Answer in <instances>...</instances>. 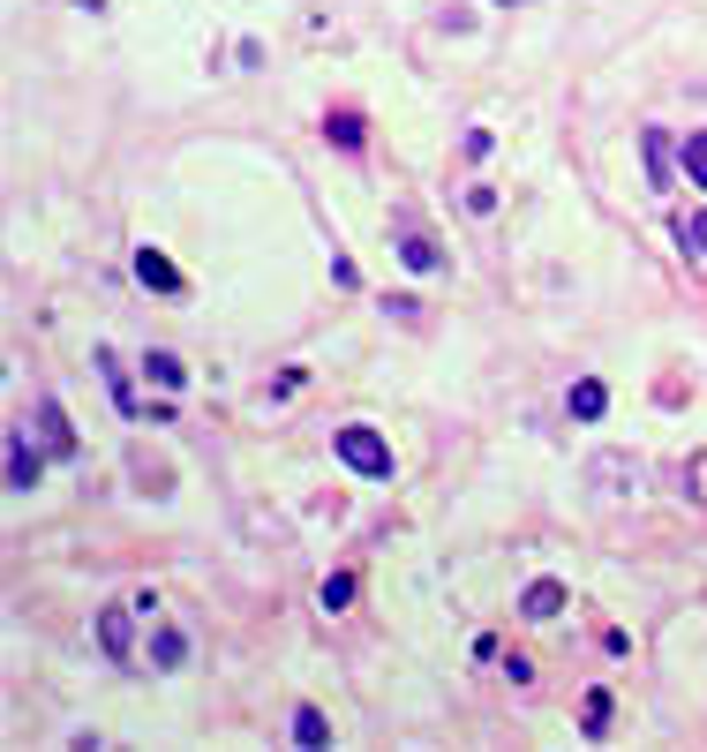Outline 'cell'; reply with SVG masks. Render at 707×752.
Masks as SVG:
<instances>
[{"label":"cell","instance_id":"1","mask_svg":"<svg viewBox=\"0 0 707 752\" xmlns=\"http://www.w3.org/2000/svg\"><path fill=\"white\" fill-rule=\"evenodd\" d=\"M332 452L354 466V474H369V482H384V474H392V444L376 437L369 421H346V429L332 437Z\"/></svg>","mask_w":707,"mask_h":752},{"label":"cell","instance_id":"2","mask_svg":"<svg viewBox=\"0 0 707 752\" xmlns=\"http://www.w3.org/2000/svg\"><path fill=\"white\" fill-rule=\"evenodd\" d=\"M39 444H45V460H76V429H68V415H61L53 391L39 399Z\"/></svg>","mask_w":707,"mask_h":752},{"label":"cell","instance_id":"3","mask_svg":"<svg viewBox=\"0 0 707 752\" xmlns=\"http://www.w3.org/2000/svg\"><path fill=\"white\" fill-rule=\"evenodd\" d=\"M39 474H45V460L31 452V437H23V429H8V490H15V497H31V490H39Z\"/></svg>","mask_w":707,"mask_h":752},{"label":"cell","instance_id":"4","mask_svg":"<svg viewBox=\"0 0 707 752\" xmlns=\"http://www.w3.org/2000/svg\"><path fill=\"white\" fill-rule=\"evenodd\" d=\"M519 617H527V625H542V617H565V587H557V580H535L527 594H519Z\"/></svg>","mask_w":707,"mask_h":752},{"label":"cell","instance_id":"5","mask_svg":"<svg viewBox=\"0 0 707 752\" xmlns=\"http://www.w3.org/2000/svg\"><path fill=\"white\" fill-rule=\"evenodd\" d=\"M98 647H106L114 663H128V647H136V625H128V610H121V602H114V610L98 617Z\"/></svg>","mask_w":707,"mask_h":752},{"label":"cell","instance_id":"6","mask_svg":"<svg viewBox=\"0 0 707 752\" xmlns=\"http://www.w3.org/2000/svg\"><path fill=\"white\" fill-rule=\"evenodd\" d=\"M98 376L114 384V407H121V415H143V407H136V384H128V369H121V354H114V346H98Z\"/></svg>","mask_w":707,"mask_h":752},{"label":"cell","instance_id":"7","mask_svg":"<svg viewBox=\"0 0 707 752\" xmlns=\"http://www.w3.org/2000/svg\"><path fill=\"white\" fill-rule=\"evenodd\" d=\"M136 279H143L151 293H181V271H173L159 249H136Z\"/></svg>","mask_w":707,"mask_h":752},{"label":"cell","instance_id":"8","mask_svg":"<svg viewBox=\"0 0 707 752\" xmlns=\"http://www.w3.org/2000/svg\"><path fill=\"white\" fill-rule=\"evenodd\" d=\"M181 663H189V632L159 625V632H151V669H181Z\"/></svg>","mask_w":707,"mask_h":752},{"label":"cell","instance_id":"9","mask_svg":"<svg viewBox=\"0 0 707 752\" xmlns=\"http://www.w3.org/2000/svg\"><path fill=\"white\" fill-rule=\"evenodd\" d=\"M610 415V391H602V376H580L572 384V421H602Z\"/></svg>","mask_w":707,"mask_h":752},{"label":"cell","instance_id":"10","mask_svg":"<svg viewBox=\"0 0 707 752\" xmlns=\"http://www.w3.org/2000/svg\"><path fill=\"white\" fill-rule=\"evenodd\" d=\"M640 159H647V181L669 189V136H663V128H647V136H640Z\"/></svg>","mask_w":707,"mask_h":752},{"label":"cell","instance_id":"11","mask_svg":"<svg viewBox=\"0 0 707 752\" xmlns=\"http://www.w3.org/2000/svg\"><path fill=\"white\" fill-rule=\"evenodd\" d=\"M399 264H407V271H444V256H437L429 234H399Z\"/></svg>","mask_w":707,"mask_h":752},{"label":"cell","instance_id":"12","mask_svg":"<svg viewBox=\"0 0 707 752\" xmlns=\"http://www.w3.org/2000/svg\"><path fill=\"white\" fill-rule=\"evenodd\" d=\"M293 745L324 752V745H332V722H324V715H317V708H293Z\"/></svg>","mask_w":707,"mask_h":752},{"label":"cell","instance_id":"13","mask_svg":"<svg viewBox=\"0 0 707 752\" xmlns=\"http://www.w3.org/2000/svg\"><path fill=\"white\" fill-rule=\"evenodd\" d=\"M143 376H151L159 391H181V384H189V369H181V354H143Z\"/></svg>","mask_w":707,"mask_h":752},{"label":"cell","instance_id":"14","mask_svg":"<svg viewBox=\"0 0 707 752\" xmlns=\"http://www.w3.org/2000/svg\"><path fill=\"white\" fill-rule=\"evenodd\" d=\"M324 136H332L339 151H362V136H369V128H362V114H332V121H324Z\"/></svg>","mask_w":707,"mask_h":752},{"label":"cell","instance_id":"15","mask_svg":"<svg viewBox=\"0 0 707 752\" xmlns=\"http://www.w3.org/2000/svg\"><path fill=\"white\" fill-rule=\"evenodd\" d=\"M317 602H324V610H346V602H354V572H332V580L317 587Z\"/></svg>","mask_w":707,"mask_h":752},{"label":"cell","instance_id":"16","mask_svg":"<svg viewBox=\"0 0 707 752\" xmlns=\"http://www.w3.org/2000/svg\"><path fill=\"white\" fill-rule=\"evenodd\" d=\"M677 241H685V256H707V211H693V218L677 226Z\"/></svg>","mask_w":707,"mask_h":752},{"label":"cell","instance_id":"17","mask_svg":"<svg viewBox=\"0 0 707 752\" xmlns=\"http://www.w3.org/2000/svg\"><path fill=\"white\" fill-rule=\"evenodd\" d=\"M685 173H693V189H707V128L685 143Z\"/></svg>","mask_w":707,"mask_h":752},{"label":"cell","instance_id":"18","mask_svg":"<svg viewBox=\"0 0 707 752\" xmlns=\"http://www.w3.org/2000/svg\"><path fill=\"white\" fill-rule=\"evenodd\" d=\"M602 722H610V692H587V715H580V730H587V738H602Z\"/></svg>","mask_w":707,"mask_h":752},{"label":"cell","instance_id":"19","mask_svg":"<svg viewBox=\"0 0 707 752\" xmlns=\"http://www.w3.org/2000/svg\"><path fill=\"white\" fill-rule=\"evenodd\" d=\"M76 8H90V15H106V0H76Z\"/></svg>","mask_w":707,"mask_h":752}]
</instances>
